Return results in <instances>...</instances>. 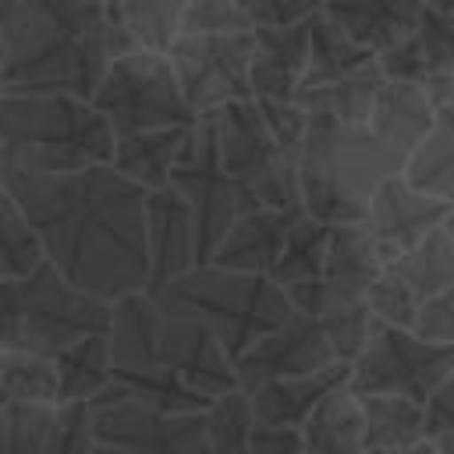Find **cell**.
Listing matches in <instances>:
<instances>
[{
  "label": "cell",
  "instance_id": "277c9868",
  "mask_svg": "<svg viewBox=\"0 0 454 454\" xmlns=\"http://www.w3.org/2000/svg\"><path fill=\"white\" fill-rule=\"evenodd\" d=\"M408 153L390 145L372 124H337L326 117H309L298 149V184L301 206L323 223L365 220L376 188L387 177L404 174Z\"/></svg>",
  "mask_w": 454,
  "mask_h": 454
},
{
  "label": "cell",
  "instance_id": "7dc6e473",
  "mask_svg": "<svg viewBox=\"0 0 454 454\" xmlns=\"http://www.w3.org/2000/svg\"><path fill=\"white\" fill-rule=\"evenodd\" d=\"M397 454H440L436 447H429V443H415V447H408V450H397Z\"/></svg>",
  "mask_w": 454,
  "mask_h": 454
},
{
  "label": "cell",
  "instance_id": "4dcf8cb0",
  "mask_svg": "<svg viewBox=\"0 0 454 454\" xmlns=\"http://www.w3.org/2000/svg\"><path fill=\"white\" fill-rule=\"evenodd\" d=\"M404 177L450 202L454 195V103L450 106H436L433 128L426 131V138L415 145V153L404 163Z\"/></svg>",
  "mask_w": 454,
  "mask_h": 454
},
{
  "label": "cell",
  "instance_id": "2e32d148",
  "mask_svg": "<svg viewBox=\"0 0 454 454\" xmlns=\"http://www.w3.org/2000/svg\"><path fill=\"white\" fill-rule=\"evenodd\" d=\"M447 213H450L447 199L415 188L404 174L387 177L376 188V195L369 202V213H365V227L376 241V252H380L383 266L390 259H397L401 252L415 248L436 227H443Z\"/></svg>",
  "mask_w": 454,
  "mask_h": 454
},
{
  "label": "cell",
  "instance_id": "74e56055",
  "mask_svg": "<svg viewBox=\"0 0 454 454\" xmlns=\"http://www.w3.org/2000/svg\"><path fill=\"white\" fill-rule=\"evenodd\" d=\"M252 21L241 0H192L181 21V35H209V32H248Z\"/></svg>",
  "mask_w": 454,
  "mask_h": 454
},
{
  "label": "cell",
  "instance_id": "ac0fdd59",
  "mask_svg": "<svg viewBox=\"0 0 454 454\" xmlns=\"http://www.w3.org/2000/svg\"><path fill=\"white\" fill-rule=\"evenodd\" d=\"M309 21L255 28V57H252V99L259 106L298 103L305 64H309Z\"/></svg>",
  "mask_w": 454,
  "mask_h": 454
},
{
  "label": "cell",
  "instance_id": "83f0119b",
  "mask_svg": "<svg viewBox=\"0 0 454 454\" xmlns=\"http://www.w3.org/2000/svg\"><path fill=\"white\" fill-rule=\"evenodd\" d=\"M369 454H397L426 443V404L401 394H358Z\"/></svg>",
  "mask_w": 454,
  "mask_h": 454
},
{
  "label": "cell",
  "instance_id": "ab89813d",
  "mask_svg": "<svg viewBox=\"0 0 454 454\" xmlns=\"http://www.w3.org/2000/svg\"><path fill=\"white\" fill-rule=\"evenodd\" d=\"M252 28H277V25H294L323 14L326 0H241Z\"/></svg>",
  "mask_w": 454,
  "mask_h": 454
},
{
  "label": "cell",
  "instance_id": "681fc988",
  "mask_svg": "<svg viewBox=\"0 0 454 454\" xmlns=\"http://www.w3.org/2000/svg\"><path fill=\"white\" fill-rule=\"evenodd\" d=\"M443 231H447L450 241H454V206H450V213H447V220H443Z\"/></svg>",
  "mask_w": 454,
  "mask_h": 454
},
{
  "label": "cell",
  "instance_id": "52a82bcc",
  "mask_svg": "<svg viewBox=\"0 0 454 454\" xmlns=\"http://www.w3.org/2000/svg\"><path fill=\"white\" fill-rule=\"evenodd\" d=\"M110 301H99L43 262L25 277L0 280V351L57 358L74 340L106 330Z\"/></svg>",
  "mask_w": 454,
  "mask_h": 454
},
{
  "label": "cell",
  "instance_id": "cb8c5ba5",
  "mask_svg": "<svg viewBox=\"0 0 454 454\" xmlns=\"http://www.w3.org/2000/svg\"><path fill=\"white\" fill-rule=\"evenodd\" d=\"M433 117H436V103L429 99L426 85L387 78L380 96H376V103H372L369 124H372L376 135H383L390 145H397L401 153L411 156L415 145L433 128Z\"/></svg>",
  "mask_w": 454,
  "mask_h": 454
},
{
  "label": "cell",
  "instance_id": "d6a6232c",
  "mask_svg": "<svg viewBox=\"0 0 454 454\" xmlns=\"http://www.w3.org/2000/svg\"><path fill=\"white\" fill-rule=\"evenodd\" d=\"M14 404H60L53 358L0 351V408Z\"/></svg>",
  "mask_w": 454,
  "mask_h": 454
},
{
  "label": "cell",
  "instance_id": "603a6c76",
  "mask_svg": "<svg viewBox=\"0 0 454 454\" xmlns=\"http://www.w3.org/2000/svg\"><path fill=\"white\" fill-rule=\"evenodd\" d=\"M323 14L376 57L415 35L426 0H326Z\"/></svg>",
  "mask_w": 454,
  "mask_h": 454
},
{
  "label": "cell",
  "instance_id": "7a4b0ae2",
  "mask_svg": "<svg viewBox=\"0 0 454 454\" xmlns=\"http://www.w3.org/2000/svg\"><path fill=\"white\" fill-rule=\"evenodd\" d=\"M114 390L160 411H206L238 387L234 358L199 319L170 316L149 291L110 301Z\"/></svg>",
  "mask_w": 454,
  "mask_h": 454
},
{
  "label": "cell",
  "instance_id": "7bdbcfd3",
  "mask_svg": "<svg viewBox=\"0 0 454 454\" xmlns=\"http://www.w3.org/2000/svg\"><path fill=\"white\" fill-rule=\"evenodd\" d=\"M380 67H383V74L394 78V82L426 85V57H422L419 35H408V39H401L397 46H390L387 53H380Z\"/></svg>",
  "mask_w": 454,
  "mask_h": 454
},
{
  "label": "cell",
  "instance_id": "7402d4cb",
  "mask_svg": "<svg viewBox=\"0 0 454 454\" xmlns=\"http://www.w3.org/2000/svg\"><path fill=\"white\" fill-rule=\"evenodd\" d=\"M351 376L348 362H333L319 372H305V376H284V380H270L255 390H245L252 397V411L255 422L262 426H287V429H301V422L337 390L344 387Z\"/></svg>",
  "mask_w": 454,
  "mask_h": 454
},
{
  "label": "cell",
  "instance_id": "f35d334b",
  "mask_svg": "<svg viewBox=\"0 0 454 454\" xmlns=\"http://www.w3.org/2000/svg\"><path fill=\"white\" fill-rule=\"evenodd\" d=\"M426 443L440 454H454V369L426 397Z\"/></svg>",
  "mask_w": 454,
  "mask_h": 454
},
{
  "label": "cell",
  "instance_id": "f6af8a7d",
  "mask_svg": "<svg viewBox=\"0 0 454 454\" xmlns=\"http://www.w3.org/2000/svg\"><path fill=\"white\" fill-rule=\"evenodd\" d=\"M89 454H124L121 447H114V443H99V440H92V450Z\"/></svg>",
  "mask_w": 454,
  "mask_h": 454
},
{
  "label": "cell",
  "instance_id": "d6986e66",
  "mask_svg": "<svg viewBox=\"0 0 454 454\" xmlns=\"http://www.w3.org/2000/svg\"><path fill=\"white\" fill-rule=\"evenodd\" d=\"M383 270V259L376 252V241L365 227V220L333 223L326 241V266H323V309L340 305H365L369 287L376 284Z\"/></svg>",
  "mask_w": 454,
  "mask_h": 454
},
{
  "label": "cell",
  "instance_id": "ba28073f",
  "mask_svg": "<svg viewBox=\"0 0 454 454\" xmlns=\"http://www.w3.org/2000/svg\"><path fill=\"white\" fill-rule=\"evenodd\" d=\"M206 117L216 135L220 163L238 181L248 209H305L298 156L277 142L255 99L227 103Z\"/></svg>",
  "mask_w": 454,
  "mask_h": 454
},
{
  "label": "cell",
  "instance_id": "3957f363",
  "mask_svg": "<svg viewBox=\"0 0 454 454\" xmlns=\"http://www.w3.org/2000/svg\"><path fill=\"white\" fill-rule=\"evenodd\" d=\"M7 92L92 99L110 64L135 50L110 0H0Z\"/></svg>",
  "mask_w": 454,
  "mask_h": 454
},
{
  "label": "cell",
  "instance_id": "d590c367",
  "mask_svg": "<svg viewBox=\"0 0 454 454\" xmlns=\"http://www.w3.org/2000/svg\"><path fill=\"white\" fill-rule=\"evenodd\" d=\"M43 262H46V255H43V241H39L35 227L28 223L21 202L0 181V280L25 277V273L39 270Z\"/></svg>",
  "mask_w": 454,
  "mask_h": 454
},
{
  "label": "cell",
  "instance_id": "ffe728a7",
  "mask_svg": "<svg viewBox=\"0 0 454 454\" xmlns=\"http://www.w3.org/2000/svg\"><path fill=\"white\" fill-rule=\"evenodd\" d=\"M301 213L305 209H248V213H241L231 223V231L223 234V241L216 245L209 262H216L223 270L273 277L277 259L287 245V234Z\"/></svg>",
  "mask_w": 454,
  "mask_h": 454
},
{
  "label": "cell",
  "instance_id": "5bb4252c",
  "mask_svg": "<svg viewBox=\"0 0 454 454\" xmlns=\"http://www.w3.org/2000/svg\"><path fill=\"white\" fill-rule=\"evenodd\" d=\"M447 287H454V241L443 227H436L429 238L380 270L376 284L369 287V309L380 323L411 330L419 309Z\"/></svg>",
  "mask_w": 454,
  "mask_h": 454
},
{
  "label": "cell",
  "instance_id": "f907efd6",
  "mask_svg": "<svg viewBox=\"0 0 454 454\" xmlns=\"http://www.w3.org/2000/svg\"><path fill=\"white\" fill-rule=\"evenodd\" d=\"M450 206H454V195H450Z\"/></svg>",
  "mask_w": 454,
  "mask_h": 454
},
{
  "label": "cell",
  "instance_id": "44dd1931",
  "mask_svg": "<svg viewBox=\"0 0 454 454\" xmlns=\"http://www.w3.org/2000/svg\"><path fill=\"white\" fill-rule=\"evenodd\" d=\"M330 231H333V223H323V220L301 213L291 227L287 245L273 270L277 287L305 316H319V305H323V266H326Z\"/></svg>",
  "mask_w": 454,
  "mask_h": 454
},
{
  "label": "cell",
  "instance_id": "9c48e42d",
  "mask_svg": "<svg viewBox=\"0 0 454 454\" xmlns=\"http://www.w3.org/2000/svg\"><path fill=\"white\" fill-rule=\"evenodd\" d=\"M92 106L110 121L114 135H138L156 128H192L199 114L184 99L174 64L156 50H128L103 74Z\"/></svg>",
  "mask_w": 454,
  "mask_h": 454
},
{
  "label": "cell",
  "instance_id": "8992f818",
  "mask_svg": "<svg viewBox=\"0 0 454 454\" xmlns=\"http://www.w3.org/2000/svg\"><path fill=\"white\" fill-rule=\"evenodd\" d=\"M153 298L170 316L199 319L202 326H209L234 362L294 312L273 277L223 270L216 262L192 266L188 273L160 287Z\"/></svg>",
  "mask_w": 454,
  "mask_h": 454
},
{
  "label": "cell",
  "instance_id": "30bf717a",
  "mask_svg": "<svg viewBox=\"0 0 454 454\" xmlns=\"http://www.w3.org/2000/svg\"><path fill=\"white\" fill-rule=\"evenodd\" d=\"M454 348L433 344L408 326L372 323L365 348L351 362L348 387L355 394H401L422 401L450 376Z\"/></svg>",
  "mask_w": 454,
  "mask_h": 454
},
{
  "label": "cell",
  "instance_id": "5b68a950",
  "mask_svg": "<svg viewBox=\"0 0 454 454\" xmlns=\"http://www.w3.org/2000/svg\"><path fill=\"white\" fill-rule=\"evenodd\" d=\"M117 135L92 99L0 89V170L71 174L114 160Z\"/></svg>",
  "mask_w": 454,
  "mask_h": 454
},
{
  "label": "cell",
  "instance_id": "7c38bea8",
  "mask_svg": "<svg viewBox=\"0 0 454 454\" xmlns=\"http://www.w3.org/2000/svg\"><path fill=\"white\" fill-rule=\"evenodd\" d=\"M170 184L184 195V202L192 209L195 238H199V266H202L213 259V252L223 241V234L231 231V223L241 213H248L238 181L220 163V149H216L209 117H199V124L192 128Z\"/></svg>",
  "mask_w": 454,
  "mask_h": 454
},
{
  "label": "cell",
  "instance_id": "6da1fadb",
  "mask_svg": "<svg viewBox=\"0 0 454 454\" xmlns=\"http://www.w3.org/2000/svg\"><path fill=\"white\" fill-rule=\"evenodd\" d=\"M0 181L35 227L46 262L57 266L67 284L99 301L145 291V188L128 181L110 163L71 174L4 167Z\"/></svg>",
  "mask_w": 454,
  "mask_h": 454
},
{
  "label": "cell",
  "instance_id": "9a60e30c",
  "mask_svg": "<svg viewBox=\"0 0 454 454\" xmlns=\"http://www.w3.org/2000/svg\"><path fill=\"white\" fill-rule=\"evenodd\" d=\"M340 362L333 355V344L323 330V323L316 316L305 312H291L277 330H270L266 337H259L238 362V387L241 390H255L270 380H284V376H305V372H319L326 365Z\"/></svg>",
  "mask_w": 454,
  "mask_h": 454
},
{
  "label": "cell",
  "instance_id": "1f68e13d",
  "mask_svg": "<svg viewBox=\"0 0 454 454\" xmlns=\"http://www.w3.org/2000/svg\"><path fill=\"white\" fill-rule=\"evenodd\" d=\"M110 4L135 50L167 53L181 35V21L192 0H110Z\"/></svg>",
  "mask_w": 454,
  "mask_h": 454
},
{
  "label": "cell",
  "instance_id": "b9f144b4",
  "mask_svg": "<svg viewBox=\"0 0 454 454\" xmlns=\"http://www.w3.org/2000/svg\"><path fill=\"white\" fill-rule=\"evenodd\" d=\"M89 450H92L89 404H60V426L50 454H89Z\"/></svg>",
  "mask_w": 454,
  "mask_h": 454
},
{
  "label": "cell",
  "instance_id": "836d02e7",
  "mask_svg": "<svg viewBox=\"0 0 454 454\" xmlns=\"http://www.w3.org/2000/svg\"><path fill=\"white\" fill-rule=\"evenodd\" d=\"M202 433H206L209 454H248V443L255 433L252 397L241 387L213 397L209 408L202 411Z\"/></svg>",
  "mask_w": 454,
  "mask_h": 454
},
{
  "label": "cell",
  "instance_id": "60d3db41",
  "mask_svg": "<svg viewBox=\"0 0 454 454\" xmlns=\"http://www.w3.org/2000/svg\"><path fill=\"white\" fill-rule=\"evenodd\" d=\"M411 330H415L419 337L433 340V344L454 348V287H447V291H440L436 298H429V301L419 309Z\"/></svg>",
  "mask_w": 454,
  "mask_h": 454
},
{
  "label": "cell",
  "instance_id": "484cf974",
  "mask_svg": "<svg viewBox=\"0 0 454 454\" xmlns=\"http://www.w3.org/2000/svg\"><path fill=\"white\" fill-rule=\"evenodd\" d=\"M305 454H369L365 447V415L362 397L344 383L337 387L305 422H301Z\"/></svg>",
  "mask_w": 454,
  "mask_h": 454
},
{
  "label": "cell",
  "instance_id": "e0dca14e",
  "mask_svg": "<svg viewBox=\"0 0 454 454\" xmlns=\"http://www.w3.org/2000/svg\"><path fill=\"white\" fill-rule=\"evenodd\" d=\"M145 241H149V284L145 291L156 294L192 266H199V238L195 220L184 195L167 184L149 192L145 199Z\"/></svg>",
  "mask_w": 454,
  "mask_h": 454
},
{
  "label": "cell",
  "instance_id": "bcb514c9",
  "mask_svg": "<svg viewBox=\"0 0 454 454\" xmlns=\"http://www.w3.org/2000/svg\"><path fill=\"white\" fill-rule=\"evenodd\" d=\"M429 11H443V14H454V0H426Z\"/></svg>",
  "mask_w": 454,
  "mask_h": 454
},
{
  "label": "cell",
  "instance_id": "e575fe53",
  "mask_svg": "<svg viewBox=\"0 0 454 454\" xmlns=\"http://www.w3.org/2000/svg\"><path fill=\"white\" fill-rule=\"evenodd\" d=\"M415 35L426 57V92L436 106H450L454 103V14L426 7Z\"/></svg>",
  "mask_w": 454,
  "mask_h": 454
},
{
  "label": "cell",
  "instance_id": "f546056e",
  "mask_svg": "<svg viewBox=\"0 0 454 454\" xmlns=\"http://www.w3.org/2000/svg\"><path fill=\"white\" fill-rule=\"evenodd\" d=\"M376 60L372 50L358 46L344 28H337L326 14L312 18V32H309V64H305V78L301 89H316V85H330L340 82L362 67H369Z\"/></svg>",
  "mask_w": 454,
  "mask_h": 454
},
{
  "label": "cell",
  "instance_id": "ee69618b",
  "mask_svg": "<svg viewBox=\"0 0 454 454\" xmlns=\"http://www.w3.org/2000/svg\"><path fill=\"white\" fill-rule=\"evenodd\" d=\"M248 454H305V443H301V433H298V429L255 422Z\"/></svg>",
  "mask_w": 454,
  "mask_h": 454
},
{
  "label": "cell",
  "instance_id": "4316f807",
  "mask_svg": "<svg viewBox=\"0 0 454 454\" xmlns=\"http://www.w3.org/2000/svg\"><path fill=\"white\" fill-rule=\"evenodd\" d=\"M53 365H57L60 404H92L114 387V355L106 330L74 340L53 358Z\"/></svg>",
  "mask_w": 454,
  "mask_h": 454
},
{
  "label": "cell",
  "instance_id": "8fae6325",
  "mask_svg": "<svg viewBox=\"0 0 454 454\" xmlns=\"http://www.w3.org/2000/svg\"><path fill=\"white\" fill-rule=\"evenodd\" d=\"M177 85L199 117L252 99V57L255 28L248 32H209V35H177L167 50Z\"/></svg>",
  "mask_w": 454,
  "mask_h": 454
},
{
  "label": "cell",
  "instance_id": "d4e9b609",
  "mask_svg": "<svg viewBox=\"0 0 454 454\" xmlns=\"http://www.w3.org/2000/svg\"><path fill=\"white\" fill-rule=\"evenodd\" d=\"M192 128H156V131L124 135L114 145L110 167L121 170L128 181H135L145 192L167 188L170 177H174V167L181 160V149H184V142L192 135Z\"/></svg>",
  "mask_w": 454,
  "mask_h": 454
},
{
  "label": "cell",
  "instance_id": "4fadbf2b",
  "mask_svg": "<svg viewBox=\"0 0 454 454\" xmlns=\"http://www.w3.org/2000/svg\"><path fill=\"white\" fill-rule=\"evenodd\" d=\"M92 440L114 443L124 454H209L202 411H160L114 387L89 404Z\"/></svg>",
  "mask_w": 454,
  "mask_h": 454
},
{
  "label": "cell",
  "instance_id": "c3c4849f",
  "mask_svg": "<svg viewBox=\"0 0 454 454\" xmlns=\"http://www.w3.org/2000/svg\"><path fill=\"white\" fill-rule=\"evenodd\" d=\"M4 64H7V46H4V32H0V89H4Z\"/></svg>",
  "mask_w": 454,
  "mask_h": 454
},
{
  "label": "cell",
  "instance_id": "f1b7e54d",
  "mask_svg": "<svg viewBox=\"0 0 454 454\" xmlns=\"http://www.w3.org/2000/svg\"><path fill=\"white\" fill-rule=\"evenodd\" d=\"M383 82H387V74H383L380 57H376L369 67H362V71H355V74H348L340 82L301 89L298 92V106L309 117H326V121H337V124H365Z\"/></svg>",
  "mask_w": 454,
  "mask_h": 454
},
{
  "label": "cell",
  "instance_id": "8d00e7d4",
  "mask_svg": "<svg viewBox=\"0 0 454 454\" xmlns=\"http://www.w3.org/2000/svg\"><path fill=\"white\" fill-rule=\"evenodd\" d=\"M60 426V404L0 408V454H50Z\"/></svg>",
  "mask_w": 454,
  "mask_h": 454
}]
</instances>
